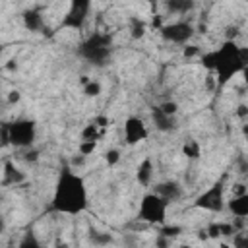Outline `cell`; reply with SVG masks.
Listing matches in <instances>:
<instances>
[{
    "instance_id": "6da1fadb",
    "label": "cell",
    "mask_w": 248,
    "mask_h": 248,
    "mask_svg": "<svg viewBox=\"0 0 248 248\" xmlns=\"http://www.w3.org/2000/svg\"><path fill=\"white\" fill-rule=\"evenodd\" d=\"M87 207V186L85 180L74 170L64 169L54 184L52 209L64 215H78Z\"/></svg>"
},
{
    "instance_id": "7a4b0ae2",
    "label": "cell",
    "mask_w": 248,
    "mask_h": 248,
    "mask_svg": "<svg viewBox=\"0 0 248 248\" xmlns=\"http://www.w3.org/2000/svg\"><path fill=\"white\" fill-rule=\"evenodd\" d=\"M202 62L217 76V83L225 85L232 76L244 72L248 62V50L246 46H238L234 41H225L217 50L203 54Z\"/></svg>"
},
{
    "instance_id": "3957f363",
    "label": "cell",
    "mask_w": 248,
    "mask_h": 248,
    "mask_svg": "<svg viewBox=\"0 0 248 248\" xmlns=\"http://www.w3.org/2000/svg\"><path fill=\"white\" fill-rule=\"evenodd\" d=\"M167 211H169V203L161 196H157L155 192H149L140 202L138 219L147 223V225H165Z\"/></svg>"
},
{
    "instance_id": "277c9868",
    "label": "cell",
    "mask_w": 248,
    "mask_h": 248,
    "mask_svg": "<svg viewBox=\"0 0 248 248\" xmlns=\"http://www.w3.org/2000/svg\"><path fill=\"white\" fill-rule=\"evenodd\" d=\"M81 56L87 58L91 64H105L110 56V37L105 35V33H93L87 41L81 43V48H79Z\"/></svg>"
},
{
    "instance_id": "5b68a950",
    "label": "cell",
    "mask_w": 248,
    "mask_h": 248,
    "mask_svg": "<svg viewBox=\"0 0 248 248\" xmlns=\"http://www.w3.org/2000/svg\"><path fill=\"white\" fill-rule=\"evenodd\" d=\"M35 140V124L31 120H14L4 128V141L16 147H29Z\"/></svg>"
},
{
    "instance_id": "8992f818",
    "label": "cell",
    "mask_w": 248,
    "mask_h": 248,
    "mask_svg": "<svg viewBox=\"0 0 248 248\" xmlns=\"http://www.w3.org/2000/svg\"><path fill=\"white\" fill-rule=\"evenodd\" d=\"M161 35L165 41L174 43V45H186L192 35H194V25L190 21H172V23H165L161 29Z\"/></svg>"
},
{
    "instance_id": "52a82bcc",
    "label": "cell",
    "mask_w": 248,
    "mask_h": 248,
    "mask_svg": "<svg viewBox=\"0 0 248 248\" xmlns=\"http://www.w3.org/2000/svg\"><path fill=\"white\" fill-rule=\"evenodd\" d=\"M196 205L205 209V211H221L225 207V188H223V184L217 182L209 190L200 194L198 200H196Z\"/></svg>"
},
{
    "instance_id": "ba28073f",
    "label": "cell",
    "mask_w": 248,
    "mask_h": 248,
    "mask_svg": "<svg viewBox=\"0 0 248 248\" xmlns=\"http://www.w3.org/2000/svg\"><path fill=\"white\" fill-rule=\"evenodd\" d=\"M122 132H124V141H126L128 145H138V143H141L143 140H147V136H149L147 124H145L140 116H128V118L124 120Z\"/></svg>"
},
{
    "instance_id": "9c48e42d",
    "label": "cell",
    "mask_w": 248,
    "mask_h": 248,
    "mask_svg": "<svg viewBox=\"0 0 248 248\" xmlns=\"http://www.w3.org/2000/svg\"><path fill=\"white\" fill-rule=\"evenodd\" d=\"M89 10H91L89 2H81V0L72 2L68 12H66V16H64V19H62V25L70 27V29H81L85 19H87V16H89Z\"/></svg>"
},
{
    "instance_id": "30bf717a",
    "label": "cell",
    "mask_w": 248,
    "mask_h": 248,
    "mask_svg": "<svg viewBox=\"0 0 248 248\" xmlns=\"http://www.w3.org/2000/svg\"><path fill=\"white\" fill-rule=\"evenodd\" d=\"M153 192H155L157 196H161L169 205H170L172 202H176V200L182 198V186H180L176 180H165V182H159V184L155 186Z\"/></svg>"
},
{
    "instance_id": "8fae6325",
    "label": "cell",
    "mask_w": 248,
    "mask_h": 248,
    "mask_svg": "<svg viewBox=\"0 0 248 248\" xmlns=\"http://www.w3.org/2000/svg\"><path fill=\"white\" fill-rule=\"evenodd\" d=\"M227 207L231 209L234 219H246V215H248V194L231 196V200L227 202Z\"/></svg>"
},
{
    "instance_id": "7c38bea8",
    "label": "cell",
    "mask_w": 248,
    "mask_h": 248,
    "mask_svg": "<svg viewBox=\"0 0 248 248\" xmlns=\"http://www.w3.org/2000/svg\"><path fill=\"white\" fill-rule=\"evenodd\" d=\"M151 114H153V124L159 132H170L176 128V116H169V114L161 112L157 107L151 110Z\"/></svg>"
},
{
    "instance_id": "4fadbf2b",
    "label": "cell",
    "mask_w": 248,
    "mask_h": 248,
    "mask_svg": "<svg viewBox=\"0 0 248 248\" xmlns=\"http://www.w3.org/2000/svg\"><path fill=\"white\" fill-rule=\"evenodd\" d=\"M153 161L149 157H145L140 165H138V170H136V178L141 186H149L151 180H153Z\"/></svg>"
},
{
    "instance_id": "5bb4252c",
    "label": "cell",
    "mask_w": 248,
    "mask_h": 248,
    "mask_svg": "<svg viewBox=\"0 0 248 248\" xmlns=\"http://www.w3.org/2000/svg\"><path fill=\"white\" fill-rule=\"evenodd\" d=\"M2 174H4V184H19V182L25 178L23 172L14 167V163H6Z\"/></svg>"
},
{
    "instance_id": "9a60e30c",
    "label": "cell",
    "mask_w": 248,
    "mask_h": 248,
    "mask_svg": "<svg viewBox=\"0 0 248 248\" xmlns=\"http://www.w3.org/2000/svg\"><path fill=\"white\" fill-rule=\"evenodd\" d=\"M103 136H105V130L97 128L93 122L85 124V128L81 130V140H85V141H99Z\"/></svg>"
},
{
    "instance_id": "2e32d148",
    "label": "cell",
    "mask_w": 248,
    "mask_h": 248,
    "mask_svg": "<svg viewBox=\"0 0 248 248\" xmlns=\"http://www.w3.org/2000/svg\"><path fill=\"white\" fill-rule=\"evenodd\" d=\"M23 21H25V27L31 31H39L43 27V16L39 12H27L23 16Z\"/></svg>"
},
{
    "instance_id": "e0dca14e",
    "label": "cell",
    "mask_w": 248,
    "mask_h": 248,
    "mask_svg": "<svg viewBox=\"0 0 248 248\" xmlns=\"http://www.w3.org/2000/svg\"><path fill=\"white\" fill-rule=\"evenodd\" d=\"M182 153H184L188 159H198V157H200V153H202V147H200V143H198V141L190 140V141H186V143L182 145Z\"/></svg>"
},
{
    "instance_id": "ac0fdd59",
    "label": "cell",
    "mask_w": 248,
    "mask_h": 248,
    "mask_svg": "<svg viewBox=\"0 0 248 248\" xmlns=\"http://www.w3.org/2000/svg\"><path fill=\"white\" fill-rule=\"evenodd\" d=\"M145 31H147L145 21H141V19L134 17V19H132V23H130V35H132L134 39H140V37H143V35H145Z\"/></svg>"
},
{
    "instance_id": "d6986e66",
    "label": "cell",
    "mask_w": 248,
    "mask_h": 248,
    "mask_svg": "<svg viewBox=\"0 0 248 248\" xmlns=\"http://www.w3.org/2000/svg\"><path fill=\"white\" fill-rule=\"evenodd\" d=\"M167 8L170 10V14H186L192 8V2H176V0H172V2L167 4Z\"/></svg>"
},
{
    "instance_id": "ffe728a7",
    "label": "cell",
    "mask_w": 248,
    "mask_h": 248,
    "mask_svg": "<svg viewBox=\"0 0 248 248\" xmlns=\"http://www.w3.org/2000/svg\"><path fill=\"white\" fill-rule=\"evenodd\" d=\"M95 149H97V141H85V140H81L79 145H78V151H79V155H83V157L95 153Z\"/></svg>"
},
{
    "instance_id": "44dd1931",
    "label": "cell",
    "mask_w": 248,
    "mask_h": 248,
    "mask_svg": "<svg viewBox=\"0 0 248 248\" xmlns=\"http://www.w3.org/2000/svg\"><path fill=\"white\" fill-rule=\"evenodd\" d=\"M157 108H159L161 112L169 114V116H176V112H178V105H176L174 101H165V103L157 105Z\"/></svg>"
},
{
    "instance_id": "7402d4cb",
    "label": "cell",
    "mask_w": 248,
    "mask_h": 248,
    "mask_svg": "<svg viewBox=\"0 0 248 248\" xmlns=\"http://www.w3.org/2000/svg\"><path fill=\"white\" fill-rule=\"evenodd\" d=\"M83 93H85L87 97H97V95L101 93V83L91 79L89 83H85V85H83Z\"/></svg>"
},
{
    "instance_id": "603a6c76",
    "label": "cell",
    "mask_w": 248,
    "mask_h": 248,
    "mask_svg": "<svg viewBox=\"0 0 248 248\" xmlns=\"http://www.w3.org/2000/svg\"><path fill=\"white\" fill-rule=\"evenodd\" d=\"M159 234H161V236H165V238H172V236L180 234V227H176V225H170V227H163Z\"/></svg>"
},
{
    "instance_id": "cb8c5ba5",
    "label": "cell",
    "mask_w": 248,
    "mask_h": 248,
    "mask_svg": "<svg viewBox=\"0 0 248 248\" xmlns=\"http://www.w3.org/2000/svg\"><path fill=\"white\" fill-rule=\"evenodd\" d=\"M105 159H107L108 165H116L120 161V151L118 149H108L107 155H105Z\"/></svg>"
},
{
    "instance_id": "d4e9b609",
    "label": "cell",
    "mask_w": 248,
    "mask_h": 248,
    "mask_svg": "<svg viewBox=\"0 0 248 248\" xmlns=\"http://www.w3.org/2000/svg\"><path fill=\"white\" fill-rule=\"evenodd\" d=\"M97 128H101V130H107V126H108V116H105V114H97L93 120H91Z\"/></svg>"
},
{
    "instance_id": "484cf974",
    "label": "cell",
    "mask_w": 248,
    "mask_h": 248,
    "mask_svg": "<svg viewBox=\"0 0 248 248\" xmlns=\"http://www.w3.org/2000/svg\"><path fill=\"white\" fill-rule=\"evenodd\" d=\"M19 99H21V93H19L17 89H12V91H8V97H6V101H8L10 105H16V103H19Z\"/></svg>"
},
{
    "instance_id": "4316f807",
    "label": "cell",
    "mask_w": 248,
    "mask_h": 248,
    "mask_svg": "<svg viewBox=\"0 0 248 248\" xmlns=\"http://www.w3.org/2000/svg\"><path fill=\"white\" fill-rule=\"evenodd\" d=\"M19 248H41V244H39V242H37L33 236H27V238H25V240L19 244Z\"/></svg>"
},
{
    "instance_id": "83f0119b",
    "label": "cell",
    "mask_w": 248,
    "mask_h": 248,
    "mask_svg": "<svg viewBox=\"0 0 248 248\" xmlns=\"http://www.w3.org/2000/svg\"><path fill=\"white\" fill-rule=\"evenodd\" d=\"M244 194H248L246 192V184L244 182H236L232 186V196H244Z\"/></svg>"
},
{
    "instance_id": "f1b7e54d",
    "label": "cell",
    "mask_w": 248,
    "mask_h": 248,
    "mask_svg": "<svg viewBox=\"0 0 248 248\" xmlns=\"http://www.w3.org/2000/svg\"><path fill=\"white\" fill-rule=\"evenodd\" d=\"M196 54H200L198 46H194V45H186L184 46V56H196Z\"/></svg>"
},
{
    "instance_id": "f546056e",
    "label": "cell",
    "mask_w": 248,
    "mask_h": 248,
    "mask_svg": "<svg viewBox=\"0 0 248 248\" xmlns=\"http://www.w3.org/2000/svg\"><path fill=\"white\" fill-rule=\"evenodd\" d=\"M170 246V238H165V236H157V248H169Z\"/></svg>"
},
{
    "instance_id": "4dcf8cb0",
    "label": "cell",
    "mask_w": 248,
    "mask_h": 248,
    "mask_svg": "<svg viewBox=\"0 0 248 248\" xmlns=\"http://www.w3.org/2000/svg\"><path fill=\"white\" fill-rule=\"evenodd\" d=\"M2 231H4V221L0 219V232H2Z\"/></svg>"
},
{
    "instance_id": "1f68e13d",
    "label": "cell",
    "mask_w": 248,
    "mask_h": 248,
    "mask_svg": "<svg viewBox=\"0 0 248 248\" xmlns=\"http://www.w3.org/2000/svg\"><path fill=\"white\" fill-rule=\"evenodd\" d=\"M178 248H192V246H188V244H180Z\"/></svg>"
},
{
    "instance_id": "d6a6232c",
    "label": "cell",
    "mask_w": 248,
    "mask_h": 248,
    "mask_svg": "<svg viewBox=\"0 0 248 248\" xmlns=\"http://www.w3.org/2000/svg\"><path fill=\"white\" fill-rule=\"evenodd\" d=\"M0 56H2V46H0Z\"/></svg>"
}]
</instances>
